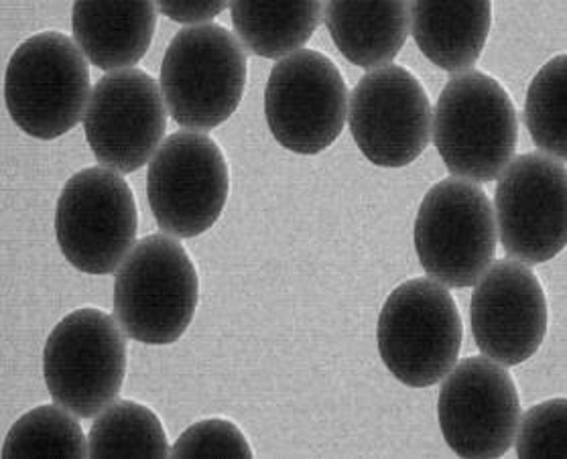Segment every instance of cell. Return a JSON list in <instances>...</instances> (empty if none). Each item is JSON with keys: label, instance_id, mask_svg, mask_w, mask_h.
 <instances>
[{"label": "cell", "instance_id": "cell-1", "mask_svg": "<svg viewBox=\"0 0 567 459\" xmlns=\"http://www.w3.org/2000/svg\"><path fill=\"white\" fill-rule=\"evenodd\" d=\"M432 137L447 171L491 184L513 161L518 143L515 102L478 70L447 80L433 112Z\"/></svg>", "mask_w": 567, "mask_h": 459}, {"label": "cell", "instance_id": "cell-2", "mask_svg": "<svg viewBox=\"0 0 567 459\" xmlns=\"http://www.w3.org/2000/svg\"><path fill=\"white\" fill-rule=\"evenodd\" d=\"M199 279L177 238H141L114 274V317L138 344H175L194 322Z\"/></svg>", "mask_w": 567, "mask_h": 459}, {"label": "cell", "instance_id": "cell-3", "mask_svg": "<svg viewBox=\"0 0 567 459\" xmlns=\"http://www.w3.org/2000/svg\"><path fill=\"white\" fill-rule=\"evenodd\" d=\"M247 51L226 27H185L161 63L167 112L185 131L208 133L240 106L247 87Z\"/></svg>", "mask_w": 567, "mask_h": 459}, {"label": "cell", "instance_id": "cell-4", "mask_svg": "<svg viewBox=\"0 0 567 459\" xmlns=\"http://www.w3.org/2000/svg\"><path fill=\"white\" fill-rule=\"evenodd\" d=\"M92 90L84 53L60 31L23 41L4 74V102L14 125L39 140L63 137L84 123Z\"/></svg>", "mask_w": 567, "mask_h": 459}, {"label": "cell", "instance_id": "cell-5", "mask_svg": "<svg viewBox=\"0 0 567 459\" xmlns=\"http://www.w3.org/2000/svg\"><path fill=\"white\" fill-rule=\"evenodd\" d=\"M377 342L399 383L411 388L442 383L462 350V320L450 289L430 277L396 286L379 315Z\"/></svg>", "mask_w": 567, "mask_h": 459}, {"label": "cell", "instance_id": "cell-6", "mask_svg": "<svg viewBox=\"0 0 567 459\" xmlns=\"http://www.w3.org/2000/svg\"><path fill=\"white\" fill-rule=\"evenodd\" d=\"M413 240L423 271L435 283L474 286L493 264L498 242L493 201L481 186L447 177L421 201Z\"/></svg>", "mask_w": 567, "mask_h": 459}, {"label": "cell", "instance_id": "cell-7", "mask_svg": "<svg viewBox=\"0 0 567 459\" xmlns=\"http://www.w3.org/2000/svg\"><path fill=\"white\" fill-rule=\"evenodd\" d=\"M43 376L53 403L78 419L96 417L118 397L126 376V334L96 307L65 315L43 350Z\"/></svg>", "mask_w": 567, "mask_h": 459}, {"label": "cell", "instance_id": "cell-8", "mask_svg": "<svg viewBox=\"0 0 567 459\" xmlns=\"http://www.w3.org/2000/svg\"><path fill=\"white\" fill-rule=\"evenodd\" d=\"M228 194V163L206 133H173L148 161V208L167 237L184 240L208 232L220 220Z\"/></svg>", "mask_w": 567, "mask_h": 459}, {"label": "cell", "instance_id": "cell-9", "mask_svg": "<svg viewBox=\"0 0 567 459\" xmlns=\"http://www.w3.org/2000/svg\"><path fill=\"white\" fill-rule=\"evenodd\" d=\"M136 230L135 196L123 175L90 167L65 181L55 208V237L80 273H116L135 247Z\"/></svg>", "mask_w": 567, "mask_h": 459}, {"label": "cell", "instance_id": "cell-10", "mask_svg": "<svg viewBox=\"0 0 567 459\" xmlns=\"http://www.w3.org/2000/svg\"><path fill=\"white\" fill-rule=\"evenodd\" d=\"M348 87L338 65L316 50L275 63L265 86V116L275 140L297 155L332 147L348 121Z\"/></svg>", "mask_w": 567, "mask_h": 459}, {"label": "cell", "instance_id": "cell-11", "mask_svg": "<svg viewBox=\"0 0 567 459\" xmlns=\"http://www.w3.org/2000/svg\"><path fill=\"white\" fill-rule=\"evenodd\" d=\"M506 257L527 267L551 261L567 244V175L543 153L518 155L501 174L494 198Z\"/></svg>", "mask_w": 567, "mask_h": 459}, {"label": "cell", "instance_id": "cell-12", "mask_svg": "<svg viewBox=\"0 0 567 459\" xmlns=\"http://www.w3.org/2000/svg\"><path fill=\"white\" fill-rule=\"evenodd\" d=\"M447 447L460 458H503L520 421L517 385L505 366L470 356L447 373L437 398Z\"/></svg>", "mask_w": 567, "mask_h": 459}, {"label": "cell", "instance_id": "cell-13", "mask_svg": "<svg viewBox=\"0 0 567 459\" xmlns=\"http://www.w3.org/2000/svg\"><path fill=\"white\" fill-rule=\"evenodd\" d=\"M348 123L372 165L408 167L432 140V104L420 80L391 63L358 80L348 102Z\"/></svg>", "mask_w": 567, "mask_h": 459}, {"label": "cell", "instance_id": "cell-14", "mask_svg": "<svg viewBox=\"0 0 567 459\" xmlns=\"http://www.w3.org/2000/svg\"><path fill=\"white\" fill-rule=\"evenodd\" d=\"M84 131L96 161L116 174H135L163 145L167 106L143 70L102 75L92 90Z\"/></svg>", "mask_w": 567, "mask_h": 459}, {"label": "cell", "instance_id": "cell-15", "mask_svg": "<svg viewBox=\"0 0 567 459\" xmlns=\"http://www.w3.org/2000/svg\"><path fill=\"white\" fill-rule=\"evenodd\" d=\"M470 323L486 358L501 366L533 358L547 334V299L537 274L515 259L494 262L474 285Z\"/></svg>", "mask_w": 567, "mask_h": 459}, {"label": "cell", "instance_id": "cell-16", "mask_svg": "<svg viewBox=\"0 0 567 459\" xmlns=\"http://www.w3.org/2000/svg\"><path fill=\"white\" fill-rule=\"evenodd\" d=\"M155 2H87L72 9L75 45L104 72L133 70L147 55L157 29Z\"/></svg>", "mask_w": 567, "mask_h": 459}, {"label": "cell", "instance_id": "cell-17", "mask_svg": "<svg viewBox=\"0 0 567 459\" xmlns=\"http://www.w3.org/2000/svg\"><path fill=\"white\" fill-rule=\"evenodd\" d=\"M493 25V2H415L411 31L421 53L440 70L464 74L481 60Z\"/></svg>", "mask_w": 567, "mask_h": 459}, {"label": "cell", "instance_id": "cell-18", "mask_svg": "<svg viewBox=\"0 0 567 459\" xmlns=\"http://www.w3.org/2000/svg\"><path fill=\"white\" fill-rule=\"evenodd\" d=\"M323 23L346 60L364 70L391 65L408 43L409 2H326Z\"/></svg>", "mask_w": 567, "mask_h": 459}, {"label": "cell", "instance_id": "cell-19", "mask_svg": "<svg viewBox=\"0 0 567 459\" xmlns=\"http://www.w3.org/2000/svg\"><path fill=\"white\" fill-rule=\"evenodd\" d=\"M228 9L238 41L279 62L303 50L323 21L321 2H230Z\"/></svg>", "mask_w": 567, "mask_h": 459}, {"label": "cell", "instance_id": "cell-20", "mask_svg": "<svg viewBox=\"0 0 567 459\" xmlns=\"http://www.w3.org/2000/svg\"><path fill=\"white\" fill-rule=\"evenodd\" d=\"M90 458H169L161 419L136 400H116L102 410L87 435Z\"/></svg>", "mask_w": 567, "mask_h": 459}, {"label": "cell", "instance_id": "cell-21", "mask_svg": "<svg viewBox=\"0 0 567 459\" xmlns=\"http://www.w3.org/2000/svg\"><path fill=\"white\" fill-rule=\"evenodd\" d=\"M2 458H90L87 437L74 413L58 403L41 405L11 427Z\"/></svg>", "mask_w": 567, "mask_h": 459}, {"label": "cell", "instance_id": "cell-22", "mask_svg": "<svg viewBox=\"0 0 567 459\" xmlns=\"http://www.w3.org/2000/svg\"><path fill=\"white\" fill-rule=\"evenodd\" d=\"M525 125L543 155L567 157V58L561 53L545 63L530 82L525 100Z\"/></svg>", "mask_w": 567, "mask_h": 459}, {"label": "cell", "instance_id": "cell-23", "mask_svg": "<svg viewBox=\"0 0 567 459\" xmlns=\"http://www.w3.org/2000/svg\"><path fill=\"white\" fill-rule=\"evenodd\" d=\"M518 458H567V400L551 398L530 407L518 421Z\"/></svg>", "mask_w": 567, "mask_h": 459}, {"label": "cell", "instance_id": "cell-24", "mask_svg": "<svg viewBox=\"0 0 567 459\" xmlns=\"http://www.w3.org/2000/svg\"><path fill=\"white\" fill-rule=\"evenodd\" d=\"M169 458H255L247 437L228 419H204L179 435Z\"/></svg>", "mask_w": 567, "mask_h": 459}, {"label": "cell", "instance_id": "cell-25", "mask_svg": "<svg viewBox=\"0 0 567 459\" xmlns=\"http://www.w3.org/2000/svg\"><path fill=\"white\" fill-rule=\"evenodd\" d=\"M157 11L184 25H208L214 17L226 11L230 2H155Z\"/></svg>", "mask_w": 567, "mask_h": 459}]
</instances>
